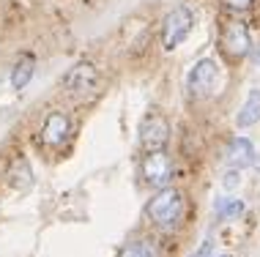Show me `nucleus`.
Here are the masks:
<instances>
[{"instance_id":"obj_15","label":"nucleus","mask_w":260,"mask_h":257,"mask_svg":"<svg viewBox=\"0 0 260 257\" xmlns=\"http://www.w3.org/2000/svg\"><path fill=\"white\" fill-rule=\"evenodd\" d=\"M228 11H249L255 6V0H219Z\"/></svg>"},{"instance_id":"obj_9","label":"nucleus","mask_w":260,"mask_h":257,"mask_svg":"<svg viewBox=\"0 0 260 257\" xmlns=\"http://www.w3.org/2000/svg\"><path fill=\"white\" fill-rule=\"evenodd\" d=\"M224 162L233 170H244V167H249V164H255L257 154H255V145H252L249 137H244V134L233 137L228 145V151H224Z\"/></svg>"},{"instance_id":"obj_17","label":"nucleus","mask_w":260,"mask_h":257,"mask_svg":"<svg viewBox=\"0 0 260 257\" xmlns=\"http://www.w3.org/2000/svg\"><path fill=\"white\" fill-rule=\"evenodd\" d=\"M238 180H241V175H238V170H230L228 175H224V180H222V183L228 186V189H233V186H238Z\"/></svg>"},{"instance_id":"obj_6","label":"nucleus","mask_w":260,"mask_h":257,"mask_svg":"<svg viewBox=\"0 0 260 257\" xmlns=\"http://www.w3.org/2000/svg\"><path fill=\"white\" fill-rule=\"evenodd\" d=\"M167 142H170V121L153 109L140 123V148L143 154H153V151H165Z\"/></svg>"},{"instance_id":"obj_20","label":"nucleus","mask_w":260,"mask_h":257,"mask_svg":"<svg viewBox=\"0 0 260 257\" xmlns=\"http://www.w3.org/2000/svg\"><path fill=\"white\" fill-rule=\"evenodd\" d=\"M257 172H260V167H257Z\"/></svg>"},{"instance_id":"obj_1","label":"nucleus","mask_w":260,"mask_h":257,"mask_svg":"<svg viewBox=\"0 0 260 257\" xmlns=\"http://www.w3.org/2000/svg\"><path fill=\"white\" fill-rule=\"evenodd\" d=\"M186 213V200L184 192L175 189V186H165L161 192H156L145 205V219L151 222L159 230H173L175 225H181Z\"/></svg>"},{"instance_id":"obj_8","label":"nucleus","mask_w":260,"mask_h":257,"mask_svg":"<svg viewBox=\"0 0 260 257\" xmlns=\"http://www.w3.org/2000/svg\"><path fill=\"white\" fill-rule=\"evenodd\" d=\"M140 172H143L145 183L165 189V186L173 180V175H175V162H173V156L167 154V151H153V154L143 156Z\"/></svg>"},{"instance_id":"obj_2","label":"nucleus","mask_w":260,"mask_h":257,"mask_svg":"<svg viewBox=\"0 0 260 257\" xmlns=\"http://www.w3.org/2000/svg\"><path fill=\"white\" fill-rule=\"evenodd\" d=\"M219 52L224 55L228 60H244L247 55L252 52V33L244 19H233L228 17L222 22V33H219Z\"/></svg>"},{"instance_id":"obj_13","label":"nucleus","mask_w":260,"mask_h":257,"mask_svg":"<svg viewBox=\"0 0 260 257\" xmlns=\"http://www.w3.org/2000/svg\"><path fill=\"white\" fill-rule=\"evenodd\" d=\"M33 71H36V60H33L30 55L19 58V60H17V66H14V71H11V85L17 88V90H22L27 82L33 80Z\"/></svg>"},{"instance_id":"obj_11","label":"nucleus","mask_w":260,"mask_h":257,"mask_svg":"<svg viewBox=\"0 0 260 257\" xmlns=\"http://www.w3.org/2000/svg\"><path fill=\"white\" fill-rule=\"evenodd\" d=\"M118 257H159V246L151 238H135L118 249Z\"/></svg>"},{"instance_id":"obj_10","label":"nucleus","mask_w":260,"mask_h":257,"mask_svg":"<svg viewBox=\"0 0 260 257\" xmlns=\"http://www.w3.org/2000/svg\"><path fill=\"white\" fill-rule=\"evenodd\" d=\"M260 123V88H249L247 99H244L241 109H238L236 115V126L238 129H249Z\"/></svg>"},{"instance_id":"obj_5","label":"nucleus","mask_w":260,"mask_h":257,"mask_svg":"<svg viewBox=\"0 0 260 257\" xmlns=\"http://www.w3.org/2000/svg\"><path fill=\"white\" fill-rule=\"evenodd\" d=\"M69 137H72V118L63 109H52L44 115L39 126V145L44 151H60L66 148Z\"/></svg>"},{"instance_id":"obj_7","label":"nucleus","mask_w":260,"mask_h":257,"mask_svg":"<svg viewBox=\"0 0 260 257\" xmlns=\"http://www.w3.org/2000/svg\"><path fill=\"white\" fill-rule=\"evenodd\" d=\"M186 85H189V93L194 96V99H208L211 93H216V88H219V63L211 58H203L198 63L192 66V71H189L186 77Z\"/></svg>"},{"instance_id":"obj_14","label":"nucleus","mask_w":260,"mask_h":257,"mask_svg":"<svg viewBox=\"0 0 260 257\" xmlns=\"http://www.w3.org/2000/svg\"><path fill=\"white\" fill-rule=\"evenodd\" d=\"M244 211H247V205H244V200H238V197H224L222 205H219V216L228 219V222L244 216Z\"/></svg>"},{"instance_id":"obj_18","label":"nucleus","mask_w":260,"mask_h":257,"mask_svg":"<svg viewBox=\"0 0 260 257\" xmlns=\"http://www.w3.org/2000/svg\"><path fill=\"white\" fill-rule=\"evenodd\" d=\"M252 55H255V63L260 66V44H257V50H255V52H252Z\"/></svg>"},{"instance_id":"obj_3","label":"nucleus","mask_w":260,"mask_h":257,"mask_svg":"<svg viewBox=\"0 0 260 257\" xmlns=\"http://www.w3.org/2000/svg\"><path fill=\"white\" fill-rule=\"evenodd\" d=\"M60 88H63V93H66L69 99L85 101L96 93V88H99V71H96V66L88 63V60L74 63L66 74H63Z\"/></svg>"},{"instance_id":"obj_12","label":"nucleus","mask_w":260,"mask_h":257,"mask_svg":"<svg viewBox=\"0 0 260 257\" xmlns=\"http://www.w3.org/2000/svg\"><path fill=\"white\" fill-rule=\"evenodd\" d=\"M9 183L14 189H27L33 183V175H30V164H27L25 156H17L14 164L9 167Z\"/></svg>"},{"instance_id":"obj_16","label":"nucleus","mask_w":260,"mask_h":257,"mask_svg":"<svg viewBox=\"0 0 260 257\" xmlns=\"http://www.w3.org/2000/svg\"><path fill=\"white\" fill-rule=\"evenodd\" d=\"M211 254H214V238H206L189 257H211Z\"/></svg>"},{"instance_id":"obj_4","label":"nucleus","mask_w":260,"mask_h":257,"mask_svg":"<svg viewBox=\"0 0 260 257\" xmlns=\"http://www.w3.org/2000/svg\"><path fill=\"white\" fill-rule=\"evenodd\" d=\"M194 27V14L186 6H175L173 11H167V17L161 19V47L165 50H175L189 39Z\"/></svg>"},{"instance_id":"obj_19","label":"nucleus","mask_w":260,"mask_h":257,"mask_svg":"<svg viewBox=\"0 0 260 257\" xmlns=\"http://www.w3.org/2000/svg\"><path fill=\"white\" fill-rule=\"evenodd\" d=\"M219 257H230V254H219Z\"/></svg>"}]
</instances>
